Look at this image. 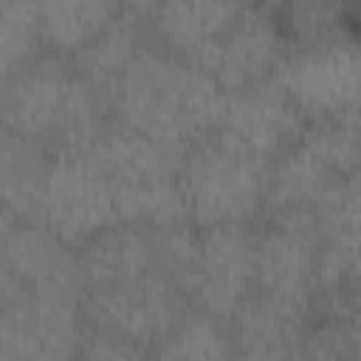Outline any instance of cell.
Here are the masks:
<instances>
[{"label":"cell","mask_w":361,"mask_h":361,"mask_svg":"<svg viewBox=\"0 0 361 361\" xmlns=\"http://www.w3.org/2000/svg\"><path fill=\"white\" fill-rule=\"evenodd\" d=\"M0 124L54 155L85 152L110 124L104 96L62 54L42 51L0 85Z\"/></svg>","instance_id":"2"},{"label":"cell","mask_w":361,"mask_h":361,"mask_svg":"<svg viewBox=\"0 0 361 361\" xmlns=\"http://www.w3.org/2000/svg\"><path fill=\"white\" fill-rule=\"evenodd\" d=\"M113 183L87 152H56L51 158L34 223L51 228L71 248L116 223Z\"/></svg>","instance_id":"4"},{"label":"cell","mask_w":361,"mask_h":361,"mask_svg":"<svg viewBox=\"0 0 361 361\" xmlns=\"http://www.w3.org/2000/svg\"><path fill=\"white\" fill-rule=\"evenodd\" d=\"M79 355L82 358H102V361L113 358L116 361V358H147L149 350L135 344V341H130V338H121V336H113V333H104V330L82 324Z\"/></svg>","instance_id":"23"},{"label":"cell","mask_w":361,"mask_h":361,"mask_svg":"<svg viewBox=\"0 0 361 361\" xmlns=\"http://www.w3.org/2000/svg\"><path fill=\"white\" fill-rule=\"evenodd\" d=\"M155 358H234V344H231V330L228 322L203 310V307H189L175 327L152 347Z\"/></svg>","instance_id":"21"},{"label":"cell","mask_w":361,"mask_h":361,"mask_svg":"<svg viewBox=\"0 0 361 361\" xmlns=\"http://www.w3.org/2000/svg\"><path fill=\"white\" fill-rule=\"evenodd\" d=\"M45 51L73 56L113 17L121 14V0H34Z\"/></svg>","instance_id":"19"},{"label":"cell","mask_w":361,"mask_h":361,"mask_svg":"<svg viewBox=\"0 0 361 361\" xmlns=\"http://www.w3.org/2000/svg\"><path fill=\"white\" fill-rule=\"evenodd\" d=\"M271 164L248 155L214 133L183 152L178 183L192 226H254L265 209Z\"/></svg>","instance_id":"3"},{"label":"cell","mask_w":361,"mask_h":361,"mask_svg":"<svg viewBox=\"0 0 361 361\" xmlns=\"http://www.w3.org/2000/svg\"><path fill=\"white\" fill-rule=\"evenodd\" d=\"M319 231L307 212L254 223V279L259 290L313 307Z\"/></svg>","instance_id":"9"},{"label":"cell","mask_w":361,"mask_h":361,"mask_svg":"<svg viewBox=\"0 0 361 361\" xmlns=\"http://www.w3.org/2000/svg\"><path fill=\"white\" fill-rule=\"evenodd\" d=\"M310 305L254 288L228 316L237 358H299Z\"/></svg>","instance_id":"12"},{"label":"cell","mask_w":361,"mask_h":361,"mask_svg":"<svg viewBox=\"0 0 361 361\" xmlns=\"http://www.w3.org/2000/svg\"><path fill=\"white\" fill-rule=\"evenodd\" d=\"M54 152L6 124H0V203L17 217L34 220Z\"/></svg>","instance_id":"17"},{"label":"cell","mask_w":361,"mask_h":361,"mask_svg":"<svg viewBox=\"0 0 361 361\" xmlns=\"http://www.w3.org/2000/svg\"><path fill=\"white\" fill-rule=\"evenodd\" d=\"M82 336V293L25 290L0 310V358H73Z\"/></svg>","instance_id":"8"},{"label":"cell","mask_w":361,"mask_h":361,"mask_svg":"<svg viewBox=\"0 0 361 361\" xmlns=\"http://www.w3.org/2000/svg\"><path fill=\"white\" fill-rule=\"evenodd\" d=\"M245 0H161L149 17V39L197 65V59L231 28Z\"/></svg>","instance_id":"14"},{"label":"cell","mask_w":361,"mask_h":361,"mask_svg":"<svg viewBox=\"0 0 361 361\" xmlns=\"http://www.w3.org/2000/svg\"><path fill=\"white\" fill-rule=\"evenodd\" d=\"M192 307L186 290L164 274L82 290V324L130 338L149 350Z\"/></svg>","instance_id":"5"},{"label":"cell","mask_w":361,"mask_h":361,"mask_svg":"<svg viewBox=\"0 0 361 361\" xmlns=\"http://www.w3.org/2000/svg\"><path fill=\"white\" fill-rule=\"evenodd\" d=\"M254 288V226L197 228V259L189 282V302L228 322L234 307Z\"/></svg>","instance_id":"10"},{"label":"cell","mask_w":361,"mask_h":361,"mask_svg":"<svg viewBox=\"0 0 361 361\" xmlns=\"http://www.w3.org/2000/svg\"><path fill=\"white\" fill-rule=\"evenodd\" d=\"M149 39V28L130 17V14H118L113 17L87 45H82L73 56H68L76 68V73L82 79H87L107 102L110 87L116 85V79L124 73V68L133 62V56L147 45Z\"/></svg>","instance_id":"18"},{"label":"cell","mask_w":361,"mask_h":361,"mask_svg":"<svg viewBox=\"0 0 361 361\" xmlns=\"http://www.w3.org/2000/svg\"><path fill=\"white\" fill-rule=\"evenodd\" d=\"M276 3L279 0H245V6H259V8H268V11H274Z\"/></svg>","instance_id":"27"},{"label":"cell","mask_w":361,"mask_h":361,"mask_svg":"<svg viewBox=\"0 0 361 361\" xmlns=\"http://www.w3.org/2000/svg\"><path fill=\"white\" fill-rule=\"evenodd\" d=\"M285 56L288 42L274 20V11L245 6L195 68L206 71L223 90H240L276 76Z\"/></svg>","instance_id":"11"},{"label":"cell","mask_w":361,"mask_h":361,"mask_svg":"<svg viewBox=\"0 0 361 361\" xmlns=\"http://www.w3.org/2000/svg\"><path fill=\"white\" fill-rule=\"evenodd\" d=\"M361 56L355 37L288 48L276 82L305 113L307 121L336 118L358 110Z\"/></svg>","instance_id":"6"},{"label":"cell","mask_w":361,"mask_h":361,"mask_svg":"<svg viewBox=\"0 0 361 361\" xmlns=\"http://www.w3.org/2000/svg\"><path fill=\"white\" fill-rule=\"evenodd\" d=\"M223 93L206 71L147 42L110 87L107 110L121 127L189 147L214 130Z\"/></svg>","instance_id":"1"},{"label":"cell","mask_w":361,"mask_h":361,"mask_svg":"<svg viewBox=\"0 0 361 361\" xmlns=\"http://www.w3.org/2000/svg\"><path fill=\"white\" fill-rule=\"evenodd\" d=\"M307 118L276 82V76L223 93L214 135L262 161L279 158L305 133Z\"/></svg>","instance_id":"7"},{"label":"cell","mask_w":361,"mask_h":361,"mask_svg":"<svg viewBox=\"0 0 361 361\" xmlns=\"http://www.w3.org/2000/svg\"><path fill=\"white\" fill-rule=\"evenodd\" d=\"M20 220H23V217H17L8 206H3V203H0V248H3V243L11 237V231L20 226Z\"/></svg>","instance_id":"26"},{"label":"cell","mask_w":361,"mask_h":361,"mask_svg":"<svg viewBox=\"0 0 361 361\" xmlns=\"http://www.w3.org/2000/svg\"><path fill=\"white\" fill-rule=\"evenodd\" d=\"M158 3H161V0H121V11L130 14V17H135V20H141V23L147 25L149 17L155 14Z\"/></svg>","instance_id":"25"},{"label":"cell","mask_w":361,"mask_h":361,"mask_svg":"<svg viewBox=\"0 0 361 361\" xmlns=\"http://www.w3.org/2000/svg\"><path fill=\"white\" fill-rule=\"evenodd\" d=\"M274 20L288 48L355 37V0H279Z\"/></svg>","instance_id":"20"},{"label":"cell","mask_w":361,"mask_h":361,"mask_svg":"<svg viewBox=\"0 0 361 361\" xmlns=\"http://www.w3.org/2000/svg\"><path fill=\"white\" fill-rule=\"evenodd\" d=\"M344 175H353V172H341L338 164L324 152V147L305 127L299 141L290 144L279 158L271 161L262 217L293 214V212L313 214V209L324 197V192Z\"/></svg>","instance_id":"13"},{"label":"cell","mask_w":361,"mask_h":361,"mask_svg":"<svg viewBox=\"0 0 361 361\" xmlns=\"http://www.w3.org/2000/svg\"><path fill=\"white\" fill-rule=\"evenodd\" d=\"M82 290L99 285H118L147 274H161L155 265L152 226L116 220L85 245L76 248ZM169 279V276H166Z\"/></svg>","instance_id":"16"},{"label":"cell","mask_w":361,"mask_h":361,"mask_svg":"<svg viewBox=\"0 0 361 361\" xmlns=\"http://www.w3.org/2000/svg\"><path fill=\"white\" fill-rule=\"evenodd\" d=\"M23 293H25V285H23V282L3 265V259H0V310L8 307V305H14Z\"/></svg>","instance_id":"24"},{"label":"cell","mask_w":361,"mask_h":361,"mask_svg":"<svg viewBox=\"0 0 361 361\" xmlns=\"http://www.w3.org/2000/svg\"><path fill=\"white\" fill-rule=\"evenodd\" d=\"M42 51L37 3L0 0V85Z\"/></svg>","instance_id":"22"},{"label":"cell","mask_w":361,"mask_h":361,"mask_svg":"<svg viewBox=\"0 0 361 361\" xmlns=\"http://www.w3.org/2000/svg\"><path fill=\"white\" fill-rule=\"evenodd\" d=\"M3 265L25 285V290L82 293L76 248L34 220H20L0 248Z\"/></svg>","instance_id":"15"}]
</instances>
